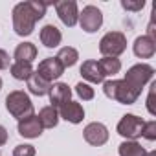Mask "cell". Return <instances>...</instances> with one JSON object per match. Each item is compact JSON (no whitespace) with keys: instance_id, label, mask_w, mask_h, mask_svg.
I'll list each match as a JSON object with an SVG mask.
<instances>
[{"instance_id":"6da1fadb","label":"cell","mask_w":156,"mask_h":156,"mask_svg":"<svg viewBox=\"0 0 156 156\" xmlns=\"http://www.w3.org/2000/svg\"><path fill=\"white\" fill-rule=\"evenodd\" d=\"M48 4L30 0V2H20L13 8V30L20 37H28L33 33L37 20H41L46 15Z\"/></svg>"},{"instance_id":"7a4b0ae2","label":"cell","mask_w":156,"mask_h":156,"mask_svg":"<svg viewBox=\"0 0 156 156\" xmlns=\"http://www.w3.org/2000/svg\"><path fill=\"white\" fill-rule=\"evenodd\" d=\"M103 92L107 98L123 103V105H132L136 103V99L140 98V92H136L134 88H130L127 85L125 79H110L103 83Z\"/></svg>"},{"instance_id":"3957f363","label":"cell","mask_w":156,"mask_h":156,"mask_svg":"<svg viewBox=\"0 0 156 156\" xmlns=\"http://www.w3.org/2000/svg\"><path fill=\"white\" fill-rule=\"evenodd\" d=\"M6 108H8V112H9L13 118H17L19 121L33 114V103H31L30 96H28L24 90H15V92H11V94L6 98Z\"/></svg>"},{"instance_id":"277c9868","label":"cell","mask_w":156,"mask_h":156,"mask_svg":"<svg viewBox=\"0 0 156 156\" xmlns=\"http://www.w3.org/2000/svg\"><path fill=\"white\" fill-rule=\"evenodd\" d=\"M152 75H154V68L151 64H145V62H140V64H134L132 68L127 70L125 77L123 79L127 81V85L130 88H134L136 92L141 94L143 87L152 79Z\"/></svg>"},{"instance_id":"5b68a950","label":"cell","mask_w":156,"mask_h":156,"mask_svg":"<svg viewBox=\"0 0 156 156\" xmlns=\"http://www.w3.org/2000/svg\"><path fill=\"white\" fill-rule=\"evenodd\" d=\"M127 50V37L121 31H108L99 41V51L103 57H118Z\"/></svg>"},{"instance_id":"8992f818","label":"cell","mask_w":156,"mask_h":156,"mask_svg":"<svg viewBox=\"0 0 156 156\" xmlns=\"http://www.w3.org/2000/svg\"><path fill=\"white\" fill-rule=\"evenodd\" d=\"M143 119L134 116V114H125L119 123H118V134L127 138L129 141H134L136 138L141 136V129H143Z\"/></svg>"},{"instance_id":"52a82bcc","label":"cell","mask_w":156,"mask_h":156,"mask_svg":"<svg viewBox=\"0 0 156 156\" xmlns=\"http://www.w3.org/2000/svg\"><path fill=\"white\" fill-rule=\"evenodd\" d=\"M79 26H81V30L83 31H87V33H94V31H98L99 28H101V24H103V13L96 8V6H87V8H83V11L79 13Z\"/></svg>"},{"instance_id":"ba28073f","label":"cell","mask_w":156,"mask_h":156,"mask_svg":"<svg viewBox=\"0 0 156 156\" xmlns=\"http://www.w3.org/2000/svg\"><path fill=\"white\" fill-rule=\"evenodd\" d=\"M55 11L61 19V22L68 28L75 26L79 20V9H77V2L75 0H62V2L55 4Z\"/></svg>"},{"instance_id":"9c48e42d","label":"cell","mask_w":156,"mask_h":156,"mask_svg":"<svg viewBox=\"0 0 156 156\" xmlns=\"http://www.w3.org/2000/svg\"><path fill=\"white\" fill-rule=\"evenodd\" d=\"M37 73L42 77V79H46L48 83L59 79V77L64 73V66L59 62L57 57H48L44 61L39 62V68H37Z\"/></svg>"},{"instance_id":"30bf717a","label":"cell","mask_w":156,"mask_h":156,"mask_svg":"<svg viewBox=\"0 0 156 156\" xmlns=\"http://www.w3.org/2000/svg\"><path fill=\"white\" fill-rule=\"evenodd\" d=\"M83 136H85L87 143H90V145H94V147H101V145H105L107 140H108V129H107L103 123L94 121V123H88V125L85 127Z\"/></svg>"},{"instance_id":"8fae6325","label":"cell","mask_w":156,"mask_h":156,"mask_svg":"<svg viewBox=\"0 0 156 156\" xmlns=\"http://www.w3.org/2000/svg\"><path fill=\"white\" fill-rule=\"evenodd\" d=\"M17 129H19V134L24 136V138H39L42 134V130H44L42 125H41V121H39V118L35 114L20 119Z\"/></svg>"},{"instance_id":"7c38bea8","label":"cell","mask_w":156,"mask_h":156,"mask_svg":"<svg viewBox=\"0 0 156 156\" xmlns=\"http://www.w3.org/2000/svg\"><path fill=\"white\" fill-rule=\"evenodd\" d=\"M57 112H59V116H61L62 119H66V121H70V123H81L83 118H85L83 107H81L79 103L72 101V99H70L68 103H64L62 107H59Z\"/></svg>"},{"instance_id":"4fadbf2b","label":"cell","mask_w":156,"mask_h":156,"mask_svg":"<svg viewBox=\"0 0 156 156\" xmlns=\"http://www.w3.org/2000/svg\"><path fill=\"white\" fill-rule=\"evenodd\" d=\"M48 96H50L51 107L59 108V107H62L64 103L70 101V98H72V88H70L66 83H55V85H51Z\"/></svg>"},{"instance_id":"5bb4252c","label":"cell","mask_w":156,"mask_h":156,"mask_svg":"<svg viewBox=\"0 0 156 156\" xmlns=\"http://www.w3.org/2000/svg\"><path fill=\"white\" fill-rule=\"evenodd\" d=\"M132 48H134V55L136 57H140V59H151L154 55V51H156V42L151 37H147V35H141V37H138L134 41Z\"/></svg>"},{"instance_id":"9a60e30c","label":"cell","mask_w":156,"mask_h":156,"mask_svg":"<svg viewBox=\"0 0 156 156\" xmlns=\"http://www.w3.org/2000/svg\"><path fill=\"white\" fill-rule=\"evenodd\" d=\"M81 75L85 77L88 83H96V85L105 81V75H103L98 61H85L83 66H81Z\"/></svg>"},{"instance_id":"2e32d148","label":"cell","mask_w":156,"mask_h":156,"mask_svg":"<svg viewBox=\"0 0 156 156\" xmlns=\"http://www.w3.org/2000/svg\"><path fill=\"white\" fill-rule=\"evenodd\" d=\"M61 41H62V35H61V31L53 24H46L41 30V42L46 48H57L61 44Z\"/></svg>"},{"instance_id":"e0dca14e","label":"cell","mask_w":156,"mask_h":156,"mask_svg":"<svg viewBox=\"0 0 156 156\" xmlns=\"http://www.w3.org/2000/svg\"><path fill=\"white\" fill-rule=\"evenodd\" d=\"M28 88H30V92L33 94V96H46V94H50V88H51V83H48L46 79H42V77L35 72V73H31V77L28 79Z\"/></svg>"},{"instance_id":"ac0fdd59","label":"cell","mask_w":156,"mask_h":156,"mask_svg":"<svg viewBox=\"0 0 156 156\" xmlns=\"http://www.w3.org/2000/svg\"><path fill=\"white\" fill-rule=\"evenodd\" d=\"M37 57V46L31 42H22L15 48V62H31Z\"/></svg>"},{"instance_id":"d6986e66","label":"cell","mask_w":156,"mask_h":156,"mask_svg":"<svg viewBox=\"0 0 156 156\" xmlns=\"http://www.w3.org/2000/svg\"><path fill=\"white\" fill-rule=\"evenodd\" d=\"M39 121H41V125H42V129H53V127H57V123H59V112H57V108L55 107H44V108H41V112H39Z\"/></svg>"},{"instance_id":"ffe728a7","label":"cell","mask_w":156,"mask_h":156,"mask_svg":"<svg viewBox=\"0 0 156 156\" xmlns=\"http://www.w3.org/2000/svg\"><path fill=\"white\" fill-rule=\"evenodd\" d=\"M9 70H11V75L19 81H28L31 77V73H33L31 62H13L9 66Z\"/></svg>"},{"instance_id":"44dd1931","label":"cell","mask_w":156,"mask_h":156,"mask_svg":"<svg viewBox=\"0 0 156 156\" xmlns=\"http://www.w3.org/2000/svg\"><path fill=\"white\" fill-rule=\"evenodd\" d=\"M98 64H99V68H101V72H103L105 77L119 73V70H121V61L118 57H103V59L98 61Z\"/></svg>"},{"instance_id":"7402d4cb","label":"cell","mask_w":156,"mask_h":156,"mask_svg":"<svg viewBox=\"0 0 156 156\" xmlns=\"http://www.w3.org/2000/svg\"><path fill=\"white\" fill-rule=\"evenodd\" d=\"M57 59H59V62H61L64 68H70V66H73V64L77 62V59H79V53H77V50L72 48V46H64V48L59 50Z\"/></svg>"},{"instance_id":"603a6c76","label":"cell","mask_w":156,"mask_h":156,"mask_svg":"<svg viewBox=\"0 0 156 156\" xmlns=\"http://www.w3.org/2000/svg\"><path fill=\"white\" fill-rule=\"evenodd\" d=\"M149 152L138 141H123L119 145V156H147Z\"/></svg>"},{"instance_id":"cb8c5ba5","label":"cell","mask_w":156,"mask_h":156,"mask_svg":"<svg viewBox=\"0 0 156 156\" xmlns=\"http://www.w3.org/2000/svg\"><path fill=\"white\" fill-rule=\"evenodd\" d=\"M75 94L79 96L83 101H90V99H94V88L90 87V85H87V83H77L75 85Z\"/></svg>"},{"instance_id":"d4e9b609","label":"cell","mask_w":156,"mask_h":156,"mask_svg":"<svg viewBox=\"0 0 156 156\" xmlns=\"http://www.w3.org/2000/svg\"><path fill=\"white\" fill-rule=\"evenodd\" d=\"M141 136H143L145 140H149V141H154V140H156V121H154V119L143 123Z\"/></svg>"},{"instance_id":"484cf974","label":"cell","mask_w":156,"mask_h":156,"mask_svg":"<svg viewBox=\"0 0 156 156\" xmlns=\"http://www.w3.org/2000/svg\"><path fill=\"white\" fill-rule=\"evenodd\" d=\"M13 156H35V147L30 145V143L17 145V147L13 149Z\"/></svg>"},{"instance_id":"4316f807","label":"cell","mask_w":156,"mask_h":156,"mask_svg":"<svg viewBox=\"0 0 156 156\" xmlns=\"http://www.w3.org/2000/svg\"><path fill=\"white\" fill-rule=\"evenodd\" d=\"M121 6L127 11H140L145 6V2L143 0H121Z\"/></svg>"},{"instance_id":"83f0119b","label":"cell","mask_w":156,"mask_h":156,"mask_svg":"<svg viewBox=\"0 0 156 156\" xmlns=\"http://www.w3.org/2000/svg\"><path fill=\"white\" fill-rule=\"evenodd\" d=\"M9 64H11V59L8 55V51L6 50H0V70L9 68Z\"/></svg>"},{"instance_id":"f1b7e54d","label":"cell","mask_w":156,"mask_h":156,"mask_svg":"<svg viewBox=\"0 0 156 156\" xmlns=\"http://www.w3.org/2000/svg\"><path fill=\"white\" fill-rule=\"evenodd\" d=\"M154 88H156V83H152V87H151V92H149V98H147V108H149V112L154 116L156 114V110H154V105H152V99H154Z\"/></svg>"},{"instance_id":"f546056e","label":"cell","mask_w":156,"mask_h":156,"mask_svg":"<svg viewBox=\"0 0 156 156\" xmlns=\"http://www.w3.org/2000/svg\"><path fill=\"white\" fill-rule=\"evenodd\" d=\"M8 141V130L4 125H0V145H4Z\"/></svg>"},{"instance_id":"4dcf8cb0","label":"cell","mask_w":156,"mask_h":156,"mask_svg":"<svg viewBox=\"0 0 156 156\" xmlns=\"http://www.w3.org/2000/svg\"><path fill=\"white\" fill-rule=\"evenodd\" d=\"M0 88H2V79H0Z\"/></svg>"}]
</instances>
